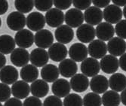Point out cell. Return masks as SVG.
I'll list each match as a JSON object with an SVG mask.
<instances>
[{
	"mask_svg": "<svg viewBox=\"0 0 126 106\" xmlns=\"http://www.w3.org/2000/svg\"><path fill=\"white\" fill-rule=\"evenodd\" d=\"M10 60L11 63L17 67H24L30 61V53L24 48H15L11 53Z\"/></svg>",
	"mask_w": 126,
	"mask_h": 106,
	"instance_id": "cell-12",
	"label": "cell"
},
{
	"mask_svg": "<svg viewBox=\"0 0 126 106\" xmlns=\"http://www.w3.org/2000/svg\"><path fill=\"white\" fill-rule=\"evenodd\" d=\"M3 106H23V103L20 99L14 97L10 98L6 102H5Z\"/></svg>",
	"mask_w": 126,
	"mask_h": 106,
	"instance_id": "cell-42",
	"label": "cell"
},
{
	"mask_svg": "<svg viewBox=\"0 0 126 106\" xmlns=\"http://www.w3.org/2000/svg\"><path fill=\"white\" fill-rule=\"evenodd\" d=\"M34 5L37 10L40 11H48L50 9H51L53 1H50V0H47V1L36 0V1H34Z\"/></svg>",
	"mask_w": 126,
	"mask_h": 106,
	"instance_id": "cell-37",
	"label": "cell"
},
{
	"mask_svg": "<svg viewBox=\"0 0 126 106\" xmlns=\"http://www.w3.org/2000/svg\"><path fill=\"white\" fill-rule=\"evenodd\" d=\"M8 10V2L5 0H0V15L5 14Z\"/></svg>",
	"mask_w": 126,
	"mask_h": 106,
	"instance_id": "cell-44",
	"label": "cell"
},
{
	"mask_svg": "<svg viewBox=\"0 0 126 106\" xmlns=\"http://www.w3.org/2000/svg\"><path fill=\"white\" fill-rule=\"evenodd\" d=\"M82 73L86 77H94L97 75L100 71V63L97 60L92 57L86 58L82 62L80 66Z\"/></svg>",
	"mask_w": 126,
	"mask_h": 106,
	"instance_id": "cell-3",
	"label": "cell"
},
{
	"mask_svg": "<svg viewBox=\"0 0 126 106\" xmlns=\"http://www.w3.org/2000/svg\"><path fill=\"white\" fill-rule=\"evenodd\" d=\"M100 69L107 74H114L119 68V60L112 55H106L100 61Z\"/></svg>",
	"mask_w": 126,
	"mask_h": 106,
	"instance_id": "cell-20",
	"label": "cell"
},
{
	"mask_svg": "<svg viewBox=\"0 0 126 106\" xmlns=\"http://www.w3.org/2000/svg\"><path fill=\"white\" fill-rule=\"evenodd\" d=\"M15 8L22 14L29 13L34 7V1L32 0H16L15 1Z\"/></svg>",
	"mask_w": 126,
	"mask_h": 106,
	"instance_id": "cell-32",
	"label": "cell"
},
{
	"mask_svg": "<svg viewBox=\"0 0 126 106\" xmlns=\"http://www.w3.org/2000/svg\"><path fill=\"white\" fill-rule=\"evenodd\" d=\"M103 15L106 22L112 25L115 23L117 24L122 20L123 13L122 10L119 7L115 5H109L103 11Z\"/></svg>",
	"mask_w": 126,
	"mask_h": 106,
	"instance_id": "cell-5",
	"label": "cell"
},
{
	"mask_svg": "<svg viewBox=\"0 0 126 106\" xmlns=\"http://www.w3.org/2000/svg\"><path fill=\"white\" fill-rule=\"evenodd\" d=\"M60 74L66 78L73 77L78 71V66L75 61L71 59H65L64 60L60 63L59 66Z\"/></svg>",
	"mask_w": 126,
	"mask_h": 106,
	"instance_id": "cell-24",
	"label": "cell"
},
{
	"mask_svg": "<svg viewBox=\"0 0 126 106\" xmlns=\"http://www.w3.org/2000/svg\"><path fill=\"white\" fill-rule=\"evenodd\" d=\"M21 79L27 83H32L37 80L39 77V70L35 66L27 64L22 67L20 72Z\"/></svg>",
	"mask_w": 126,
	"mask_h": 106,
	"instance_id": "cell-28",
	"label": "cell"
},
{
	"mask_svg": "<svg viewBox=\"0 0 126 106\" xmlns=\"http://www.w3.org/2000/svg\"><path fill=\"white\" fill-rule=\"evenodd\" d=\"M8 28L13 31H20L24 29L27 24V18L24 14L18 11H13L8 14L6 20Z\"/></svg>",
	"mask_w": 126,
	"mask_h": 106,
	"instance_id": "cell-1",
	"label": "cell"
},
{
	"mask_svg": "<svg viewBox=\"0 0 126 106\" xmlns=\"http://www.w3.org/2000/svg\"><path fill=\"white\" fill-rule=\"evenodd\" d=\"M19 73L12 66H5L0 70V80L5 84H13L17 81Z\"/></svg>",
	"mask_w": 126,
	"mask_h": 106,
	"instance_id": "cell-21",
	"label": "cell"
},
{
	"mask_svg": "<svg viewBox=\"0 0 126 106\" xmlns=\"http://www.w3.org/2000/svg\"><path fill=\"white\" fill-rule=\"evenodd\" d=\"M69 56L75 62H82L88 58V48L82 43H74L69 49Z\"/></svg>",
	"mask_w": 126,
	"mask_h": 106,
	"instance_id": "cell-11",
	"label": "cell"
},
{
	"mask_svg": "<svg viewBox=\"0 0 126 106\" xmlns=\"http://www.w3.org/2000/svg\"><path fill=\"white\" fill-rule=\"evenodd\" d=\"M115 32L122 39H126V20H122L116 25Z\"/></svg>",
	"mask_w": 126,
	"mask_h": 106,
	"instance_id": "cell-36",
	"label": "cell"
},
{
	"mask_svg": "<svg viewBox=\"0 0 126 106\" xmlns=\"http://www.w3.org/2000/svg\"><path fill=\"white\" fill-rule=\"evenodd\" d=\"M71 90L70 84L64 78H60L55 80L51 85V91L54 95L59 98H65L69 95Z\"/></svg>",
	"mask_w": 126,
	"mask_h": 106,
	"instance_id": "cell-18",
	"label": "cell"
},
{
	"mask_svg": "<svg viewBox=\"0 0 126 106\" xmlns=\"http://www.w3.org/2000/svg\"><path fill=\"white\" fill-rule=\"evenodd\" d=\"M109 87L115 92H122L126 89V76L122 73H114L109 80Z\"/></svg>",
	"mask_w": 126,
	"mask_h": 106,
	"instance_id": "cell-29",
	"label": "cell"
},
{
	"mask_svg": "<svg viewBox=\"0 0 126 106\" xmlns=\"http://www.w3.org/2000/svg\"><path fill=\"white\" fill-rule=\"evenodd\" d=\"M45 23V16L38 11L30 13L27 17V26L31 31L37 32L43 29Z\"/></svg>",
	"mask_w": 126,
	"mask_h": 106,
	"instance_id": "cell-7",
	"label": "cell"
},
{
	"mask_svg": "<svg viewBox=\"0 0 126 106\" xmlns=\"http://www.w3.org/2000/svg\"><path fill=\"white\" fill-rule=\"evenodd\" d=\"M23 106H43V103L39 99V98L32 96L26 98Z\"/></svg>",
	"mask_w": 126,
	"mask_h": 106,
	"instance_id": "cell-39",
	"label": "cell"
},
{
	"mask_svg": "<svg viewBox=\"0 0 126 106\" xmlns=\"http://www.w3.org/2000/svg\"><path fill=\"white\" fill-rule=\"evenodd\" d=\"M11 95V89L8 84L0 83V102H6L10 99Z\"/></svg>",
	"mask_w": 126,
	"mask_h": 106,
	"instance_id": "cell-35",
	"label": "cell"
},
{
	"mask_svg": "<svg viewBox=\"0 0 126 106\" xmlns=\"http://www.w3.org/2000/svg\"><path fill=\"white\" fill-rule=\"evenodd\" d=\"M7 60H6V57L4 54L0 53V69H2L3 67L5 66Z\"/></svg>",
	"mask_w": 126,
	"mask_h": 106,
	"instance_id": "cell-46",
	"label": "cell"
},
{
	"mask_svg": "<svg viewBox=\"0 0 126 106\" xmlns=\"http://www.w3.org/2000/svg\"><path fill=\"white\" fill-rule=\"evenodd\" d=\"M54 36L58 43L63 44H69L74 38V31L73 28L67 25H62L56 29Z\"/></svg>",
	"mask_w": 126,
	"mask_h": 106,
	"instance_id": "cell-19",
	"label": "cell"
},
{
	"mask_svg": "<svg viewBox=\"0 0 126 106\" xmlns=\"http://www.w3.org/2000/svg\"><path fill=\"white\" fill-rule=\"evenodd\" d=\"M34 42L39 48L46 49L50 48L54 42L53 34L48 29H42L36 33Z\"/></svg>",
	"mask_w": 126,
	"mask_h": 106,
	"instance_id": "cell-8",
	"label": "cell"
},
{
	"mask_svg": "<svg viewBox=\"0 0 126 106\" xmlns=\"http://www.w3.org/2000/svg\"><path fill=\"white\" fill-rule=\"evenodd\" d=\"M95 35V29L92 26L87 24V23L80 26L76 30V36L78 40L84 44H90L91 41H93L94 40Z\"/></svg>",
	"mask_w": 126,
	"mask_h": 106,
	"instance_id": "cell-10",
	"label": "cell"
},
{
	"mask_svg": "<svg viewBox=\"0 0 126 106\" xmlns=\"http://www.w3.org/2000/svg\"><path fill=\"white\" fill-rule=\"evenodd\" d=\"M104 19L103 11L100 8H98L95 6H91L87 10H85L84 13V20L87 23V24L91 26H97L102 20Z\"/></svg>",
	"mask_w": 126,
	"mask_h": 106,
	"instance_id": "cell-13",
	"label": "cell"
},
{
	"mask_svg": "<svg viewBox=\"0 0 126 106\" xmlns=\"http://www.w3.org/2000/svg\"><path fill=\"white\" fill-rule=\"evenodd\" d=\"M30 60L36 67H43L46 66L49 61L48 51L39 48L33 49L30 54Z\"/></svg>",
	"mask_w": 126,
	"mask_h": 106,
	"instance_id": "cell-14",
	"label": "cell"
},
{
	"mask_svg": "<svg viewBox=\"0 0 126 106\" xmlns=\"http://www.w3.org/2000/svg\"><path fill=\"white\" fill-rule=\"evenodd\" d=\"M35 35L29 29H24L18 31L15 36V41L16 44L20 48H29L34 43Z\"/></svg>",
	"mask_w": 126,
	"mask_h": 106,
	"instance_id": "cell-4",
	"label": "cell"
},
{
	"mask_svg": "<svg viewBox=\"0 0 126 106\" xmlns=\"http://www.w3.org/2000/svg\"><path fill=\"white\" fill-rule=\"evenodd\" d=\"M73 3V1H58V0H54L53 1V4L56 7L61 11L62 10H66L71 6Z\"/></svg>",
	"mask_w": 126,
	"mask_h": 106,
	"instance_id": "cell-41",
	"label": "cell"
},
{
	"mask_svg": "<svg viewBox=\"0 0 126 106\" xmlns=\"http://www.w3.org/2000/svg\"><path fill=\"white\" fill-rule=\"evenodd\" d=\"M84 106H101L102 99L99 94L95 93H88L83 98Z\"/></svg>",
	"mask_w": 126,
	"mask_h": 106,
	"instance_id": "cell-33",
	"label": "cell"
},
{
	"mask_svg": "<svg viewBox=\"0 0 126 106\" xmlns=\"http://www.w3.org/2000/svg\"><path fill=\"white\" fill-rule=\"evenodd\" d=\"M122 13H123V16L125 17V20H126V5L123 8V11H122Z\"/></svg>",
	"mask_w": 126,
	"mask_h": 106,
	"instance_id": "cell-49",
	"label": "cell"
},
{
	"mask_svg": "<svg viewBox=\"0 0 126 106\" xmlns=\"http://www.w3.org/2000/svg\"><path fill=\"white\" fill-rule=\"evenodd\" d=\"M49 58L54 62H62L67 56L68 51L66 47L61 43H54L48 51Z\"/></svg>",
	"mask_w": 126,
	"mask_h": 106,
	"instance_id": "cell-15",
	"label": "cell"
},
{
	"mask_svg": "<svg viewBox=\"0 0 126 106\" xmlns=\"http://www.w3.org/2000/svg\"><path fill=\"white\" fill-rule=\"evenodd\" d=\"M112 3L118 6V7H122L126 5V0H112Z\"/></svg>",
	"mask_w": 126,
	"mask_h": 106,
	"instance_id": "cell-47",
	"label": "cell"
},
{
	"mask_svg": "<svg viewBox=\"0 0 126 106\" xmlns=\"http://www.w3.org/2000/svg\"><path fill=\"white\" fill-rule=\"evenodd\" d=\"M101 99L104 106H119L121 102L120 95L113 90L105 92Z\"/></svg>",
	"mask_w": 126,
	"mask_h": 106,
	"instance_id": "cell-31",
	"label": "cell"
},
{
	"mask_svg": "<svg viewBox=\"0 0 126 106\" xmlns=\"http://www.w3.org/2000/svg\"><path fill=\"white\" fill-rule=\"evenodd\" d=\"M120 98H121V102L122 103L126 106V89L124 90L122 93H121V95H120Z\"/></svg>",
	"mask_w": 126,
	"mask_h": 106,
	"instance_id": "cell-48",
	"label": "cell"
},
{
	"mask_svg": "<svg viewBox=\"0 0 126 106\" xmlns=\"http://www.w3.org/2000/svg\"><path fill=\"white\" fill-rule=\"evenodd\" d=\"M88 51L89 55L96 60L102 59L107 53V44L101 40H94L88 46Z\"/></svg>",
	"mask_w": 126,
	"mask_h": 106,
	"instance_id": "cell-9",
	"label": "cell"
},
{
	"mask_svg": "<svg viewBox=\"0 0 126 106\" xmlns=\"http://www.w3.org/2000/svg\"><path fill=\"white\" fill-rule=\"evenodd\" d=\"M119 63L120 68L123 71L126 72V53L120 56V59L119 60Z\"/></svg>",
	"mask_w": 126,
	"mask_h": 106,
	"instance_id": "cell-45",
	"label": "cell"
},
{
	"mask_svg": "<svg viewBox=\"0 0 126 106\" xmlns=\"http://www.w3.org/2000/svg\"><path fill=\"white\" fill-rule=\"evenodd\" d=\"M109 87L108 79L101 75H96L91 78L90 81V88L97 94H102L107 91Z\"/></svg>",
	"mask_w": 126,
	"mask_h": 106,
	"instance_id": "cell-23",
	"label": "cell"
},
{
	"mask_svg": "<svg viewBox=\"0 0 126 106\" xmlns=\"http://www.w3.org/2000/svg\"><path fill=\"white\" fill-rule=\"evenodd\" d=\"M92 2L88 0V1H77V0H74L73 1V5H74L75 8L82 11V10H87L88 8L91 7V5Z\"/></svg>",
	"mask_w": 126,
	"mask_h": 106,
	"instance_id": "cell-40",
	"label": "cell"
},
{
	"mask_svg": "<svg viewBox=\"0 0 126 106\" xmlns=\"http://www.w3.org/2000/svg\"><path fill=\"white\" fill-rule=\"evenodd\" d=\"M96 36L99 40L103 41H109L114 37L115 29L112 24L107 22L100 23L96 27Z\"/></svg>",
	"mask_w": 126,
	"mask_h": 106,
	"instance_id": "cell-16",
	"label": "cell"
},
{
	"mask_svg": "<svg viewBox=\"0 0 126 106\" xmlns=\"http://www.w3.org/2000/svg\"><path fill=\"white\" fill-rule=\"evenodd\" d=\"M43 106H63L61 98L56 96H49L45 98Z\"/></svg>",
	"mask_w": 126,
	"mask_h": 106,
	"instance_id": "cell-38",
	"label": "cell"
},
{
	"mask_svg": "<svg viewBox=\"0 0 126 106\" xmlns=\"http://www.w3.org/2000/svg\"><path fill=\"white\" fill-rule=\"evenodd\" d=\"M107 46V51L110 55H112L116 57L121 56L125 53L126 42L119 37H113L108 41Z\"/></svg>",
	"mask_w": 126,
	"mask_h": 106,
	"instance_id": "cell-17",
	"label": "cell"
},
{
	"mask_svg": "<svg viewBox=\"0 0 126 106\" xmlns=\"http://www.w3.org/2000/svg\"><path fill=\"white\" fill-rule=\"evenodd\" d=\"M30 92V87L28 83L24 80H17L11 87V93L14 97L18 99L27 98Z\"/></svg>",
	"mask_w": 126,
	"mask_h": 106,
	"instance_id": "cell-25",
	"label": "cell"
},
{
	"mask_svg": "<svg viewBox=\"0 0 126 106\" xmlns=\"http://www.w3.org/2000/svg\"><path fill=\"white\" fill-rule=\"evenodd\" d=\"M15 41L9 35H2L0 36V53L7 55L11 53L15 49Z\"/></svg>",
	"mask_w": 126,
	"mask_h": 106,
	"instance_id": "cell-30",
	"label": "cell"
},
{
	"mask_svg": "<svg viewBox=\"0 0 126 106\" xmlns=\"http://www.w3.org/2000/svg\"><path fill=\"white\" fill-rule=\"evenodd\" d=\"M70 84L73 91L76 93H83L88 90L90 82L88 77H86L83 74L78 73L71 78Z\"/></svg>",
	"mask_w": 126,
	"mask_h": 106,
	"instance_id": "cell-22",
	"label": "cell"
},
{
	"mask_svg": "<svg viewBox=\"0 0 126 106\" xmlns=\"http://www.w3.org/2000/svg\"><path fill=\"white\" fill-rule=\"evenodd\" d=\"M1 26H2V19L0 17V28H1Z\"/></svg>",
	"mask_w": 126,
	"mask_h": 106,
	"instance_id": "cell-50",
	"label": "cell"
},
{
	"mask_svg": "<svg viewBox=\"0 0 126 106\" xmlns=\"http://www.w3.org/2000/svg\"><path fill=\"white\" fill-rule=\"evenodd\" d=\"M64 21L66 24L71 28H79L83 24L84 14L82 11L76 8H70L64 15Z\"/></svg>",
	"mask_w": 126,
	"mask_h": 106,
	"instance_id": "cell-2",
	"label": "cell"
},
{
	"mask_svg": "<svg viewBox=\"0 0 126 106\" xmlns=\"http://www.w3.org/2000/svg\"><path fill=\"white\" fill-rule=\"evenodd\" d=\"M64 14L62 11L54 8L47 11L45 15V22L53 28H58L63 25L64 22Z\"/></svg>",
	"mask_w": 126,
	"mask_h": 106,
	"instance_id": "cell-6",
	"label": "cell"
},
{
	"mask_svg": "<svg viewBox=\"0 0 126 106\" xmlns=\"http://www.w3.org/2000/svg\"><path fill=\"white\" fill-rule=\"evenodd\" d=\"M92 3L94 4V6L98 8H106L109 5V4L110 3V0H93Z\"/></svg>",
	"mask_w": 126,
	"mask_h": 106,
	"instance_id": "cell-43",
	"label": "cell"
},
{
	"mask_svg": "<svg viewBox=\"0 0 126 106\" xmlns=\"http://www.w3.org/2000/svg\"><path fill=\"white\" fill-rule=\"evenodd\" d=\"M59 69L53 64H47L42 67L41 70V76L42 80L48 83H54L59 78Z\"/></svg>",
	"mask_w": 126,
	"mask_h": 106,
	"instance_id": "cell-27",
	"label": "cell"
},
{
	"mask_svg": "<svg viewBox=\"0 0 126 106\" xmlns=\"http://www.w3.org/2000/svg\"><path fill=\"white\" fill-rule=\"evenodd\" d=\"M30 92L33 96L37 98L45 97L49 92V86L46 81L37 79L32 82L30 86Z\"/></svg>",
	"mask_w": 126,
	"mask_h": 106,
	"instance_id": "cell-26",
	"label": "cell"
},
{
	"mask_svg": "<svg viewBox=\"0 0 126 106\" xmlns=\"http://www.w3.org/2000/svg\"><path fill=\"white\" fill-rule=\"evenodd\" d=\"M63 105V106H83V100L78 94L71 93L64 98Z\"/></svg>",
	"mask_w": 126,
	"mask_h": 106,
	"instance_id": "cell-34",
	"label": "cell"
},
{
	"mask_svg": "<svg viewBox=\"0 0 126 106\" xmlns=\"http://www.w3.org/2000/svg\"><path fill=\"white\" fill-rule=\"evenodd\" d=\"M0 106H3V105H2V103H1V102H0Z\"/></svg>",
	"mask_w": 126,
	"mask_h": 106,
	"instance_id": "cell-51",
	"label": "cell"
}]
</instances>
